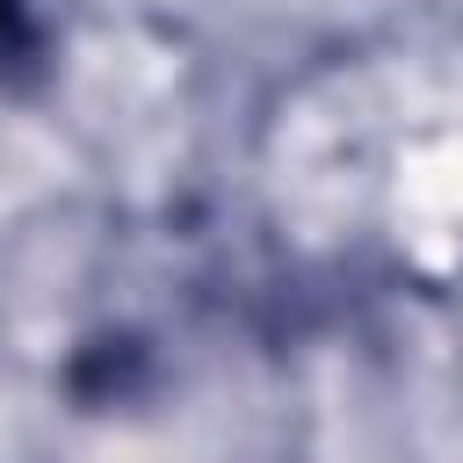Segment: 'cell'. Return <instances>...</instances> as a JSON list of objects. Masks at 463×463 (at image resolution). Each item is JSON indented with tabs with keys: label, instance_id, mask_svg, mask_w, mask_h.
<instances>
[{
	"label": "cell",
	"instance_id": "cell-1",
	"mask_svg": "<svg viewBox=\"0 0 463 463\" xmlns=\"http://www.w3.org/2000/svg\"><path fill=\"white\" fill-rule=\"evenodd\" d=\"M29 43V0H0V51Z\"/></svg>",
	"mask_w": 463,
	"mask_h": 463
}]
</instances>
